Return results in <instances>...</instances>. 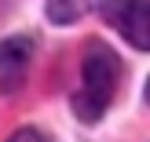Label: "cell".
Instances as JSON below:
<instances>
[{"mask_svg":"<svg viewBox=\"0 0 150 142\" xmlns=\"http://www.w3.org/2000/svg\"><path fill=\"white\" fill-rule=\"evenodd\" d=\"M117 80H121V58L114 55V48H106L103 40H88L81 58V91L73 95V113L88 124L99 120L110 109Z\"/></svg>","mask_w":150,"mask_h":142,"instance_id":"cell-1","label":"cell"},{"mask_svg":"<svg viewBox=\"0 0 150 142\" xmlns=\"http://www.w3.org/2000/svg\"><path fill=\"white\" fill-rule=\"evenodd\" d=\"M99 4L103 0H48V15H51L55 26H70V22H77L88 7H99Z\"/></svg>","mask_w":150,"mask_h":142,"instance_id":"cell-4","label":"cell"},{"mask_svg":"<svg viewBox=\"0 0 150 142\" xmlns=\"http://www.w3.org/2000/svg\"><path fill=\"white\" fill-rule=\"evenodd\" d=\"M29 55H33L29 36H7L0 44V84H4V91H11V87H18L26 80Z\"/></svg>","mask_w":150,"mask_h":142,"instance_id":"cell-3","label":"cell"},{"mask_svg":"<svg viewBox=\"0 0 150 142\" xmlns=\"http://www.w3.org/2000/svg\"><path fill=\"white\" fill-rule=\"evenodd\" d=\"M7 142H48V139H44L37 128H18V131H15V135L7 139Z\"/></svg>","mask_w":150,"mask_h":142,"instance_id":"cell-5","label":"cell"},{"mask_svg":"<svg viewBox=\"0 0 150 142\" xmlns=\"http://www.w3.org/2000/svg\"><path fill=\"white\" fill-rule=\"evenodd\" d=\"M103 18L139 51H150V0H103Z\"/></svg>","mask_w":150,"mask_h":142,"instance_id":"cell-2","label":"cell"},{"mask_svg":"<svg viewBox=\"0 0 150 142\" xmlns=\"http://www.w3.org/2000/svg\"><path fill=\"white\" fill-rule=\"evenodd\" d=\"M146 102H150V80H146Z\"/></svg>","mask_w":150,"mask_h":142,"instance_id":"cell-6","label":"cell"}]
</instances>
